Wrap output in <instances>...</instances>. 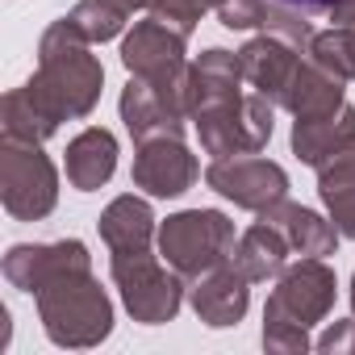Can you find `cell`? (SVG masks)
Wrapping results in <instances>:
<instances>
[{
    "instance_id": "d6986e66",
    "label": "cell",
    "mask_w": 355,
    "mask_h": 355,
    "mask_svg": "<svg viewBox=\"0 0 355 355\" xmlns=\"http://www.w3.org/2000/svg\"><path fill=\"white\" fill-rule=\"evenodd\" d=\"M247 80H243V63H239V51H222V46H209L205 55H197L189 63V117L209 105V101H222V96H234L243 92Z\"/></svg>"
},
{
    "instance_id": "7402d4cb",
    "label": "cell",
    "mask_w": 355,
    "mask_h": 355,
    "mask_svg": "<svg viewBox=\"0 0 355 355\" xmlns=\"http://www.w3.org/2000/svg\"><path fill=\"white\" fill-rule=\"evenodd\" d=\"M351 125H355V105H338L318 117H297L293 121V155L318 171L326 163V155L347 138Z\"/></svg>"
},
{
    "instance_id": "5bb4252c",
    "label": "cell",
    "mask_w": 355,
    "mask_h": 355,
    "mask_svg": "<svg viewBox=\"0 0 355 355\" xmlns=\"http://www.w3.org/2000/svg\"><path fill=\"white\" fill-rule=\"evenodd\" d=\"M301 59H305V51L293 46V42L280 38V34H255V38L239 51V63H243V80H247V88L263 92L276 109H280V96H284V88L293 84Z\"/></svg>"
},
{
    "instance_id": "52a82bcc",
    "label": "cell",
    "mask_w": 355,
    "mask_h": 355,
    "mask_svg": "<svg viewBox=\"0 0 355 355\" xmlns=\"http://www.w3.org/2000/svg\"><path fill=\"white\" fill-rule=\"evenodd\" d=\"M121 121L130 130L134 142H150V138H184L189 117V76L175 84H159V80H142L130 76V84L121 88Z\"/></svg>"
},
{
    "instance_id": "6da1fadb",
    "label": "cell",
    "mask_w": 355,
    "mask_h": 355,
    "mask_svg": "<svg viewBox=\"0 0 355 355\" xmlns=\"http://www.w3.org/2000/svg\"><path fill=\"white\" fill-rule=\"evenodd\" d=\"M21 88L30 92L42 121L59 134L63 121L88 117L96 109L101 88H105V67L92 55V42L67 17H59L46 26V34L38 42V71Z\"/></svg>"
},
{
    "instance_id": "8992f818",
    "label": "cell",
    "mask_w": 355,
    "mask_h": 355,
    "mask_svg": "<svg viewBox=\"0 0 355 355\" xmlns=\"http://www.w3.org/2000/svg\"><path fill=\"white\" fill-rule=\"evenodd\" d=\"M109 276H113V284L121 293V305L142 326H163L184 305V276L175 272L167 259L150 255V251L113 255L109 259Z\"/></svg>"
},
{
    "instance_id": "e0dca14e",
    "label": "cell",
    "mask_w": 355,
    "mask_h": 355,
    "mask_svg": "<svg viewBox=\"0 0 355 355\" xmlns=\"http://www.w3.org/2000/svg\"><path fill=\"white\" fill-rule=\"evenodd\" d=\"M259 218L272 222V226L288 239L293 255L326 259V255H334V247H338V239H343L330 218H322V214H313V209H305V205H297V201H288V197L276 201L272 209H263Z\"/></svg>"
},
{
    "instance_id": "f546056e",
    "label": "cell",
    "mask_w": 355,
    "mask_h": 355,
    "mask_svg": "<svg viewBox=\"0 0 355 355\" xmlns=\"http://www.w3.org/2000/svg\"><path fill=\"white\" fill-rule=\"evenodd\" d=\"M322 355H355V318H347V322H330L326 326V334L313 343Z\"/></svg>"
},
{
    "instance_id": "4dcf8cb0",
    "label": "cell",
    "mask_w": 355,
    "mask_h": 355,
    "mask_svg": "<svg viewBox=\"0 0 355 355\" xmlns=\"http://www.w3.org/2000/svg\"><path fill=\"white\" fill-rule=\"evenodd\" d=\"M276 5H288V9H297V13L318 17V13H330V9H334V0H276Z\"/></svg>"
},
{
    "instance_id": "9c48e42d",
    "label": "cell",
    "mask_w": 355,
    "mask_h": 355,
    "mask_svg": "<svg viewBox=\"0 0 355 355\" xmlns=\"http://www.w3.org/2000/svg\"><path fill=\"white\" fill-rule=\"evenodd\" d=\"M205 184L234 201L239 209H251V214H263L272 209L276 201L288 197V175L280 163L272 159H259V155H230V159H214L205 167Z\"/></svg>"
},
{
    "instance_id": "ffe728a7",
    "label": "cell",
    "mask_w": 355,
    "mask_h": 355,
    "mask_svg": "<svg viewBox=\"0 0 355 355\" xmlns=\"http://www.w3.org/2000/svg\"><path fill=\"white\" fill-rule=\"evenodd\" d=\"M288 255H293L288 239H284L272 222H263V218H259L251 230H243V234H239V247H234V263H239V272H243L251 284L276 280V276L288 268Z\"/></svg>"
},
{
    "instance_id": "4fadbf2b",
    "label": "cell",
    "mask_w": 355,
    "mask_h": 355,
    "mask_svg": "<svg viewBox=\"0 0 355 355\" xmlns=\"http://www.w3.org/2000/svg\"><path fill=\"white\" fill-rule=\"evenodd\" d=\"M189 301H193V313L214 326V330H226V326H239L251 309V280L239 272V263H222L205 276L193 280L189 288Z\"/></svg>"
},
{
    "instance_id": "7c38bea8",
    "label": "cell",
    "mask_w": 355,
    "mask_h": 355,
    "mask_svg": "<svg viewBox=\"0 0 355 355\" xmlns=\"http://www.w3.org/2000/svg\"><path fill=\"white\" fill-rule=\"evenodd\" d=\"M92 268V255L80 239H59V243H17L5 251V280L21 293H42L51 280L67 276V272H88Z\"/></svg>"
},
{
    "instance_id": "e575fe53",
    "label": "cell",
    "mask_w": 355,
    "mask_h": 355,
    "mask_svg": "<svg viewBox=\"0 0 355 355\" xmlns=\"http://www.w3.org/2000/svg\"><path fill=\"white\" fill-rule=\"evenodd\" d=\"M351 38H355V26H351Z\"/></svg>"
},
{
    "instance_id": "484cf974",
    "label": "cell",
    "mask_w": 355,
    "mask_h": 355,
    "mask_svg": "<svg viewBox=\"0 0 355 355\" xmlns=\"http://www.w3.org/2000/svg\"><path fill=\"white\" fill-rule=\"evenodd\" d=\"M318 197H322L330 222L338 226V234L355 239V180H326V184H318Z\"/></svg>"
},
{
    "instance_id": "cb8c5ba5",
    "label": "cell",
    "mask_w": 355,
    "mask_h": 355,
    "mask_svg": "<svg viewBox=\"0 0 355 355\" xmlns=\"http://www.w3.org/2000/svg\"><path fill=\"white\" fill-rule=\"evenodd\" d=\"M55 130L42 121V113L34 109L26 88H13L0 101V138H13V142H46Z\"/></svg>"
},
{
    "instance_id": "44dd1931",
    "label": "cell",
    "mask_w": 355,
    "mask_h": 355,
    "mask_svg": "<svg viewBox=\"0 0 355 355\" xmlns=\"http://www.w3.org/2000/svg\"><path fill=\"white\" fill-rule=\"evenodd\" d=\"M343 88H347L343 80H334L330 71H322V67L305 55L301 67H297V76H293V84H288L284 96H280V109H288L293 117H318V113H330V109L347 105Z\"/></svg>"
},
{
    "instance_id": "d4e9b609",
    "label": "cell",
    "mask_w": 355,
    "mask_h": 355,
    "mask_svg": "<svg viewBox=\"0 0 355 355\" xmlns=\"http://www.w3.org/2000/svg\"><path fill=\"white\" fill-rule=\"evenodd\" d=\"M322 71H330L334 80L351 84L355 80V38H351V26H334L326 34H313L309 51H305Z\"/></svg>"
},
{
    "instance_id": "3957f363",
    "label": "cell",
    "mask_w": 355,
    "mask_h": 355,
    "mask_svg": "<svg viewBox=\"0 0 355 355\" xmlns=\"http://www.w3.org/2000/svg\"><path fill=\"white\" fill-rule=\"evenodd\" d=\"M272 117H276V105L263 92L243 88L234 96L201 105L193 113V125H197V138H201L205 155L230 159V155H259L272 142V130H276Z\"/></svg>"
},
{
    "instance_id": "836d02e7",
    "label": "cell",
    "mask_w": 355,
    "mask_h": 355,
    "mask_svg": "<svg viewBox=\"0 0 355 355\" xmlns=\"http://www.w3.org/2000/svg\"><path fill=\"white\" fill-rule=\"evenodd\" d=\"M351 313H355V276H351Z\"/></svg>"
},
{
    "instance_id": "277c9868",
    "label": "cell",
    "mask_w": 355,
    "mask_h": 355,
    "mask_svg": "<svg viewBox=\"0 0 355 355\" xmlns=\"http://www.w3.org/2000/svg\"><path fill=\"white\" fill-rule=\"evenodd\" d=\"M234 247H239V234L222 209H180L159 226V255L184 280H197L230 263Z\"/></svg>"
},
{
    "instance_id": "ac0fdd59",
    "label": "cell",
    "mask_w": 355,
    "mask_h": 355,
    "mask_svg": "<svg viewBox=\"0 0 355 355\" xmlns=\"http://www.w3.org/2000/svg\"><path fill=\"white\" fill-rule=\"evenodd\" d=\"M67 184L80 189V193H96L113 180L117 171V138L105 130V125H88L80 130L71 142H67Z\"/></svg>"
},
{
    "instance_id": "30bf717a",
    "label": "cell",
    "mask_w": 355,
    "mask_h": 355,
    "mask_svg": "<svg viewBox=\"0 0 355 355\" xmlns=\"http://www.w3.org/2000/svg\"><path fill=\"white\" fill-rule=\"evenodd\" d=\"M184 55H189V34L171 30L155 13L146 21H134V30L121 42V67L130 76L159 80V84H175V80L189 76V59Z\"/></svg>"
},
{
    "instance_id": "5b68a950",
    "label": "cell",
    "mask_w": 355,
    "mask_h": 355,
    "mask_svg": "<svg viewBox=\"0 0 355 355\" xmlns=\"http://www.w3.org/2000/svg\"><path fill=\"white\" fill-rule=\"evenodd\" d=\"M0 205L13 222H42L59 205V171L42 142L0 138Z\"/></svg>"
},
{
    "instance_id": "9a60e30c",
    "label": "cell",
    "mask_w": 355,
    "mask_h": 355,
    "mask_svg": "<svg viewBox=\"0 0 355 355\" xmlns=\"http://www.w3.org/2000/svg\"><path fill=\"white\" fill-rule=\"evenodd\" d=\"M218 21L226 30H259V34H280L293 46L309 51L313 42V26L309 13H297L288 5H276V0H222L218 5Z\"/></svg>"
},
{
    "instance_id": "ba28073f",
    "label": "cell",
    "mask_w": 355,
    "mask_h": 355,
    "mask_svg": "<svg viewBox=\"0 0 355 355\" xmlns=\"http://www.w3.org/2000/svg\"><path fill=\"white\" fill-rule=\"evenodd\" d=\"M338 276L326 259H297L276 276V288L263 305V322H293V326H318L334 309Z\"/></svg>"
},
{
    "instance_id": "4316f807",
    "label": "cell",
    "mask_w": 355,
    "mask_h": 355,
    "mask_svg": "<svg viewBox=\"0 0 355 355\" xmlns=\"http://www.w3.org/2000/svg\"><path fill=\"white\" fill-rule=\"evenodd\" d=\"M218 5H222V0H155L150 13H155L159 21H167L171 30H180V34L193 38L197 21H201L209 9H218Z\"/></svg>"
},
{
    "instance_id": "8fae6325",
    "label": "cell",
    "mask_w": 355,
    "mask_h": 355,
    "mask_svg": "<svg viewBox=\"0 0 355 355\" xmlns=\"http://www.w3.org/2000/svg\"><path fill=\"white\" fill-rule=\"evenodd\" d=\"M197 175H201V163L184 146V138H150V142H138L134 150L130 180L146 197H159V201L184 197L197 184Z\"/></svg>"
},
{
    "instance_id": "d6a6232c",
    "label": "cell",
    "mask_w": 355,
    "mask_h": 355,
    "mask_svg": "<svg viewBox=\"0 0 355 355\" xmlns=\"http://www.w3.org/2000/svg\"><path fill=\"white\" fill-rule=\"evenodd\" d=\"M125 5H130V9H150L155 0H125Z\"/></svg>"
},
{
    "instance_id": "7a4b0ae2",
    "label": "cell",
    "mask_w": 355,
    "mask_h": 355,
    "mask_svg": "<svg viewBox=\"0 0 355 355\" xmlns=\"http://www.w3.org/2000/svg\"><path fill=\"white\" fill-rule=\"evenodd\" d=\"M38 322L55 347H101L113 330V301L88 272H67L38 293Z\"/></svg>"
},
{
    "instance_id": "1f68e13d",
    "label": "cell",
    "mask_w": 355,
    "mask_h": 355,
    "mask_svg": "<svg viewBox=\"0 0 355 355\" xmlns=\"http://www.w3.org/2000/svg\"><path fill=\"white\" fill-rule=\"evenodd\" d=\"M334 26H355V0H334V9L326 13Z\"/></svg>"
},
{
    "instance_id": "2e32d148",
    "label": "cell",
    "mask_w": 355,
    "mask_h": 355,
    "mask_svg": "<svg viewBox=\"0 0 355 355\" xmlns=\"http://www.w3.org/2000/svg\"><path fill=\"white\" fill-rule=\"evenodd\" d=\"M109 255H134V251H150V243H159V226H155V209L125 193V197H113L96 222Z\"/></svg>"
},
{
    "instance_id": "f1b7e54d",
    "label": "cell",
    "mask_w": 355,
    "mask_h": 355,
    "mask_svg": "<svg viewBox=\"0 0 355 355\" xmlns=\"http://www.w3.org/2000/svg\"><path fill=\"white\" fill-rule=\"evenodd\" d=\"M326 180H355V125L347 130V138L318 167V184H326Z\"/></svg>"
},
{
    "instance_id": "83f0119b",
    "label": "cell",
    "mask_w": 355,
    "mask_h": 355,
    "mask_svg": "<svg viewBox=\"0 0 355 355\" xmlns=\"http://www.w3.org/2000/svg\"><path fill=\"white\" fill-rule=\"evenodd\" d=\"M263 347L276 351V355H297V351H309V330L305 326H293V322H263Z\"/></svg>"
},
{
    "instance_id": "603a6c76",
    "label": "cell",
    "mask_w": 355,
    "mask_h": 355,
    "mask_svg": "<svg viewBox=\"0 0 355 355\" xmlns=\"http://www.w3.org/2000/svg\"><path fill=\"white\" fill-rule=\"evenodd\" d=\"M130 5L125 0H80V5L67 13V21L92 42V46H101V42H113L121 30H125V21H130Z\"/></svg>"
}]
</instances>
